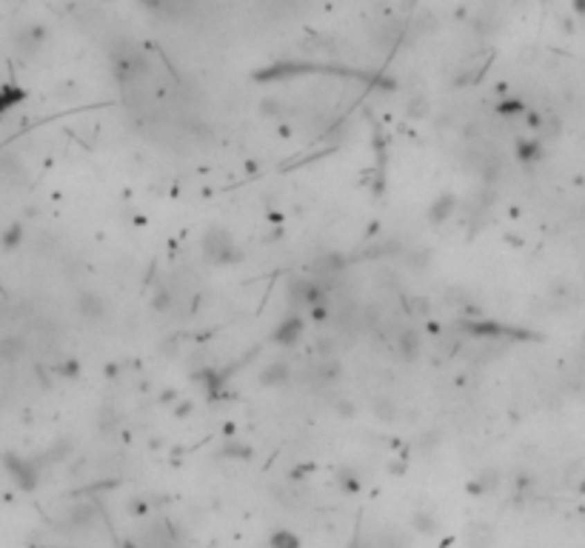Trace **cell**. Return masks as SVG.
<instances>
[{
	"label": "cell",
	"mask_w": 585,
	"mask_h": 548,
	"mask_svg": "<svg viewBox=\"0 0 585 548\" xmlns=\"http://www.w3.org/2000/svg\"><path fill=\"white\" fill-rule=\"evenodd\" d=\"M20 354H23V340H17V337L3 340V346H0V357H6V360H17Z\"/></svg>",
	"instance_id": "4fadbf2b"
},
{
	"label": "cell",
	"mask_w": 585,
	"mask_h": 548,
	"mask_svg": "<svg viewBox=\"0 0 585 548\" xmlns=\"http://www.w3.org/2000/svg\"><path fill=\"white\" fill-rule=\"evenodd\" d=\"M66 522H69V529H89L91 522H95V506H89V503L75 506L72 511H69Z\"/></svg>",
	"instance_id": "277c9868"
},
{
	"label": "cell",
	"mask_w": 585,
	"mask_h": 548,
	"mask_svg": "<svg viewBox=\"0 0 585 548\" xmlns=\"http://www.w3.org/2000/svg\"><path fill=\"white\" fill-rule=\"evenodd\" d=\"M406 109H408V114H411V117H423V114L429 112V100L423 98V94H417V98H411V100H408V106H406Z\"/></svg>",
	"instance_id": "5bb4252c"
},
{
	"label": "cell",
	"mask_w": 585,
	"mask_h": 548,
	"mask_svg": "<svg viewBox=\"0 0 585 548\" xmlns=\"http://www.w3.org/2000/svg\"><path fill=\"white\" fill-rule=\"evenodd\" d=\"M337 486H343L345 491H360L363 488V480L357 477L354 471H348V468H343L340 474H337Z\"/></svg>",
	"instance_id": "7c38bea8"
},
{
	"label": "cell",
	"mask_w": 585,
	"mask_h": 548,
	"mask_svg": "<svg viewBox=\"0 0 585 548\" xmlns=\"http://www.w3.org/2000/svg\"><path fill=\"white\" fill-rule=\"evenodd\" d=\"M411 522H414V529L423 531V534H434V531H437V517L429 514V511H417Z\"/></svg>",
	"instance_id": "30bf717a"
},
{
	"label": "cell",
	"mask_w": 585,
	"mask_h": 548,
	"mask_svg": "<svg viewBox=\"0 0 585 548\" xmlns=\"http://www.w3.org/2000/svg\"><path fill=\"white\" fill-rule=\"evenodd\" d=\"M269 548H300V540L291 534V531H274L271 540H269Z\"/></svg>",
	"instance_id": "8fae6325"
},
{
	"label": "cell",
	"mask_w": 585,
	"mask_h": 548,
	"mask_svg": "<svg viewBox=\"0 0 585 548\" xmlns=\"http://www.w3.org/2000/svg\"><path fill=\"white\" fill-rule=\"evenodd\" d=\"M260 380H263L266 386H269V383H271V386L283 383V380H289V366H286V363H274V366H269V369L263 371V377H260Z\"/></svg>",
	"instance_id": "9c48e42d"
},
{
	"label": "cell",
	"mask_w": 585,
	"mask_h": 548,
	"mask_svg": "<svg viewBox=\"0 0 585 548\" xmlns=\"http://www.w3.org/2000/svg\"><path fill=\"white\" fill-rule=\"evenodd\" d=\"M397 348H400L403 360H414V357L420 354V337H417V331H411V328L400 331V337H397Z\"/></svg>",
	"instance_id": "52a82bcc"
},
{
	"label": "cell",
	"mask_w": 585,
	"mask_h": 548,
	"mask_svg": "<svg viewBox=\"0 0 585 548\" xmlns=\"http://www.w3.org/2000/svg\"><path fill=\"white\" fill-rule=\"evenodd\" d=\"M497 486H500V474L494 468H485V471H480L474 477V483L468 486V491H471V494H485V491L497 488Z\"/></svg>",
	"instance_id": "ba28073f"
},
{
	"label": "cell",
	"mask_w": 585,
	"mask_h": 548,
	"mask_svg": "<svg viewBox=\"0 0 585 548\" xmlns=\"http://www.w3.org/2000/svg\"><path fill=\"white\" fill-rule=\"evenodd\" d=\"M454 206H457V200H454V195H442L434 206H431V211H429V218H431V223H446L451 214H454Z\"/></svg>",
	"instance_id": "8992f818"
},
{
	"label": "cell",
	"mask_w": 585,
	"mask_h": 548,
	"mask_svg": "<svg viewBox=\"0 0 585 548\" xmlns=\"http://www.w3.org/2000/svg\"><path fill=\"white\" fill-rule=\"evenodd\" d=\"M6 468L12 471V477H15V483H17L20 488H35V486H37L40 471H37V466H35L32 460H23V457L9 454V457H6Z\"/></svg>",
	"instance_id": "7a4b0ae2"
},
{
	"label": "cell",
	"mask_w": 585,
	"mask_h": 548,
	"mask_svg": "<svg viewBox=\"0 0 585 548\" xmlns=\"http://www.w3.org/2000/svg\"><path fill=\"white\" fill-rule=\"evenodd\" d=\"M78 306H80V315L89 317V320H100L106 315V303L98 294H91V292H83Z\"/></svg>",
	"instance_id": "3957f363"
},
{
	"label": "cell",
	"mask_w": 585,
	"mask_h": 548,
	"mask_svg": "<svg viewBox=\"0 0 585 548\" xmlns=\"http://www.w3.org/2000/svg\"><path fill=\"white\" fill-rule=\"evenodd\" d=\"M228 251H234V249H231V237H228V231H223V229H208V231L203 234V254H206L208 260H217V263H223V260L228 257Z\"/></svg>",
	"instance_id": "6da1fadb"
},
{
	"label": "cell",
	"mask_w": 585,
	"mask_h": 548,
	"mask_svg": "<svg viewBox=\"0 0 585 548\" xmlns=\"http://www.w3.org/2000/svg\"><path fill=\"white\" fill-rule=\"evenodd\" d=\"M169 306H172V297H169V292H160V294H154V308H157V312H166Z\"/></svg>",
	"instance_id": "2e32d148"
},
{
	"label": "cell",
	"mask_w": 585,
	"mask_h": 548,
	"mask_svg": "<svg viewBox=\"0 0 585 548\" xmlns=\"http://www.w3.org/2000/svg\"><path fill=\"white\" fill-rule=\"evenodd\" d=\"M300 331H303V320L289 317V320H283V326L274 331V343H280V346H291V343L300 337Z\"/></svg>",
	"instance_id": "5b68a950"
},
{
	"label": "cell",
	"mask_w": 585,
	"mask_h": 548,
	"mask_svg": "<svg viewBox=\"0 0 585 548\" xmlns=\"http://www.w3.org/2000/svg\"><path fill=\"white\" fill-rule=\"evenodd\" d=\"M223 454H226V457L246 460V457H251V448H246V445H226V448H223Z\"/></svg>",
	"instance_id": "9a60e30c"
}]
</instances>
